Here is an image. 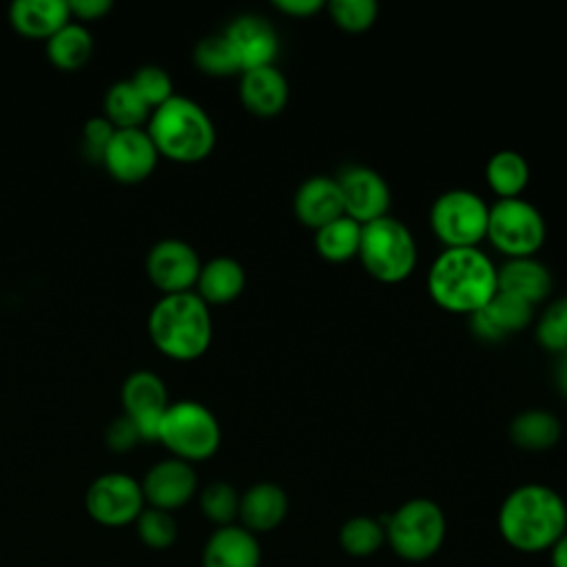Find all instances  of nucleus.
Segmentation results:
<instances>
[{
    "label": "nucleus",
    "mask_w": 567,
    "mask_h": 567,
    "mask_svg": "<svg viewBox=\"0 0 567 567\" xmlns=\"http://www.w3.org/2000/svg\"><path fill=\"white\" fill-rule=\"evenodd\" d=\"M496 525L509 547L536 554L567 532V503L547 485L525 483L503 498Z\"/></svg>",
    "instance_id": "obj_1"
},
{
    "label": "nucleus",
    "mask_w": 567,
    "mask_h": 567,
    "mask_svg": "<svg viewBox=\"0 0 567 567\" xmlns=\"http://www.w3.org/2000/svg\"><path fill=\"white\" fill-rule=\"evenodd\" d=\"M425 286L439 308L472 317L498 292L496 266L481 248H445L432 261Z\"/></svg>",
    "instance_id": "obj_2"
},
{
    "label": "nucleus",
    "mask_w": 567,
    "mask_h": 567,
    "mask_svg": "<svg viewBox=\"0 0 567 567\" xmlns=\"http://www.w3.org/2000/svg\"><path fill=\"white\" fill-rule=\"evenodd\" d=\"M148 337L153 346L168 359H199L213 339L210 310L193 290L164 295L151 308Z\"/></svg>",
    "instance_id": "obj_3"
},
{
    "label": "nucleus",
    "mask_w": 567,
    "mask_h": 567,
    "mask_svg": "<svg viewBox=\"0 0 567 567\" xmlns=\"http://www.w3.org/2000/svg\"><path fill=\"white\" fill-rule=\"evenodd\" d=\"M146 133L159 155L179 164L206 159L217 140L208 113L195 100L184 95H173L162 106L153 109Z\"/></svg>",
    "instance_id": "obj_4"
},
{
    "label": "nucleus",
    "mask_w": 567,
    "mask_h": 567,
    "mask_svg": "<svg viewBox=\"0 0 567 567\" xmlns=\"http://www.w3.org/2000/svg\"><path fill=\"white\" fill-rule=\"evenodd\" d=\"M357 257L377 281L399 284L412 275L419 261V248L412 230L396 217L385 215L361 228Z\"/></svg>",
    "instance_id": "obj_5"
},
{
    "label": "nucleus",
    "mask_w": 567,
    "mask_h": 567,
    "mask_svg": "<svg viewBox=\"0 0 567 567\" xmlns=\"http://www.w3.org/2000/svg\"><path fill=\"white\" fill-rule=\"evenodd\" d=\"M385 543L410 563L432 558L445 540V514L430 498H410L383 520Z\"/></svg>",
    "instance_id": "obj_6"
},
{
    "label": "nucleus",
    "mask_w": 567,
    "mask_h": 567,
    "mask_svg": "<svg viewBox=\"0 0 567 567\" xmlns=\"http://www.w3.org/2000/svg\"><path fill=\"white\" fill-rule=\"evenodd\" d=\"M157 441L179 461L197 463L210 458L221 443L215 414L197 401H177L166 408Z\"/></svg>",
    "instance_id": "obj_7"
},
{
    "label": "nucleus",
    "mask_w": 567,
    "mask_h": 567,
    "mask_svg": "<svg viewBox=\"0 0 567 567\" xmlns=\"http://www.w3.org/2000/svg\"><path fill=\"white\" fill-rule=\"evenodd\" d=\"M545 235V217L532 202L512 197L489 206L485 239L507 259L534 257L543 248Z\"/></svg>",
    "instance_id": "obj_8"
},
{
    "label": "nucleus",
    "mask_w": 567,
    "mask_h": 567,
    "mask_svg": "<svg viewBox=\"0 0 567 567\" xmlns=\"http://www.w3.org/2000/svg\"><path fill=\"white\" fill-rule=\"evenodd\" d=\"M487 202L467 188H450L430 206V228L445 248H478L487 235Z\"/></svg>",
    "instance_id": "obj_9"
},
{
    "label": "nucleus",
    "mask_w": 567,
    "mask_h": 567,
    "mask_svg": "<svg viewBox=\"0 0 567 567\" xmlns=\"http://www.w3.org/2000/svg\"><path fill=\"white\" fill-rule=\"evenodd\" d=\"M146 507L142 485L124 472H106L97 476L84 494L89 518L102 527H126L137 520Z\"/></svg>",
    "instance_id": "obj_10"
},
{
    "label": "nucleus",
    "mask_w": 567,
    "mask_h": 567,
    "mask_svg": "<svg viewBox=\"0 0 567 567\" xmlns=\"http://www.w3.org/2000/svg\"><path fill=\"white\" fill-rule=\"evenodd\" d=\"M337 184L343 199V213L361 226L390 215V186L381 173L370 166H346L337 175Z\"/></svg>",
    "instance_id": "obj_11"
},
{
    "label": "nucleus",
    "mask_w": 567,
    "mask_h": 567,
    "mask_svg": "<svg viewBox=\"0 0 567 567\" xmlns=\"http://www.w3.org/2000/svg\"><path fill=\"white\" fill-rule=\"evenodd\" d=\"M124 416L133 421L142 441H157L168 394L164 381L151 370H135L122 383Z\"/></svg>",
    "instance_id": "obj_12"
},
{
    "label": "nucleus",
    "mask_w": 567,
    "mask_h": 567,
    "mask_svg": "<svg viewBox=\"0 0 567 567\" xmlns=\"http://www.w3.org/2000/svg\"><path fill=\"white\" fill-rule=\"evenodd\" d=\"M202 261L195 248L182 239L157 241L146 257L148 279L164 295L190 292L197 284Z\"/></svg>",
    "instance_id": "obj_13"
},
{
    "label": "nucleus",
    "mask_w": 567,
    "mask_h": 567,
    "mask_svg": "<svg viewBox=\"0 0 567 567\" xmlns=\"http://www.w3.org/2000/svg\"><path fill=\"white\" fill-rule=\"evenodd\" d=\"M159 153L142 128H115L102 164L111 173L113 179L122 184L144 182L157 166Z\"/></svg>",
    "instance_id": "obj_14"
},
{
    "label": "nucleus",
    "mask_w": 567,
    "mask_h": 567,
    "mask_svg": "<svg viewBox=\"0 0 567 567\" xmlns=\"http://www.w3.org/2000/svg\"><path fill=\"white\" fill-rule=\"evenodd\" d=\"M140 485L148 507L173 514L193 501L197 492V474L190 463L171 456L148 467Z\"/></svg>",
    "instance_id": "obj_15"
},
{
    "label": "nucleus",
    "mask_w": 567,
    "mask_h": 567,
    "mask_svg": "<svg viewBox=\"0 0 567 567\" xmlns=\"http://www.w3.org/2000/svg\"><path fill=\"white\" fill-rule=\"evenodd\" d=\"M233 53L237 58L239 71H250L259 66L275 64L279 51V38L275 27L261 16H239L224 31Z\"/></svg>",
    "instance_id": "obj_16"
},
{
    "label": "nucleus",
    "mask_w": 567,
    "mask_h": 567,
    "mask_svg": "<svg viewBox=\"0 0 567 567\" xmlns=\"http://www.w3.org/2000/svg\"><path fill=\"white\" fill-rule=\"evenodd\" d=\"M292 210L295 217L310 230H317L346 215L337 177L312 175L303 179L292 195Z\"/></svg>",
    "instance_id": "obj_17"
},
{
    "label": "nucleus",
    "mask_w": 567,
    "mask_h": 567,
    "mask_svg": "<svg viewBox=\"0 0 567 567\" xmlns=\"http://www.w3.org/2000/svg\"><path fill=\"white\" fill-rule=\"evenodd\" d=\"M261 547L252 532L233 523L217 527L204 549L202 567H259Z\"/></svg>",
    "instance_id": "obj_18"
},
{
    "label": "nucleus",
    "mask_w": 567,
    "mask_h": 567,
    "mask_svg": "<svg viewBox=\"0 0 567 567\" xmlns=\"http://www.w3.org/2000/svg\"><path fill=\"white\" fill-rule=\"evenodd\" d=\"M288 80L275 64L244 71L239 78V100L252 115H279L288 104Z\"/></svg>",
    "instance_id": "obj_19"
},
{
    "label": "nucleus",
    "mask_w": 567,
    "mask_h": 567,
    "mask_svg": "<svg viewBox=\"0 0 567 567\" xmlns=\"http://www.w3.org/2000/svg\"><path fill=\"white\" fill-rule=\"evenodd\" d=\"M534 319V306L505 292H496L485 308L470 317L472 330L485 341H501L523 328Z\"/></svg>",
    "instance_id": "obj_20"
},
{
    "label": "nucleus",
    "mask_w": 567,
    "mask_h": 567,
    "mask_svg": "<svg viewBox=\"0 0 567 567\" xmlns=\"http://www.w3.org/2000/svg\"><path fill=\"white\" fill-rule=\"evenodd\" d=\"M496 284L498 292L523 299L536 308L551 292V272L536 257L507 259L496 268Z\"/></svg>",
    "instance_id": "obj_21"
},
{
    "label": "nucleus",
    "mask_w": 567,
    "mask_h": 567,
    "mask_svg": "<svg viewBox=\"0 0 567 567\" xmlns=\"http://www.w3.org/2000/svg\"><path fill=\"white\" fill-rule=\"evenodd\" d=\"M288 496L275 483H255L239 496V520L252 534L270 532L284 523Z\"/></svg>",
    "instance_id": "obj_22"
},
{
    "label": "nucleus",
    "mask_w": 567,
    "mask_h": 567,
    "mask_svg": "<svg viewBox=\"0 0 567 567\" xmlns=\"http://www.w3.org/2000/svg\"><path fill=\"white\" fill-rule=\"evenodd\" d=\"M11 27L31 40H49L66 22H71L64 0H16L9 7Z\"/></svg>",
    "instance_id": "obj_23"
},
{
    "label": "nucleus",
    "mask_w": 567,
    "mask_h": 567,
    "mask_svg": "<svg viewBox=\"0 0 567 567\" xmlns=\"http://www.w3.org/2000/svg\"><path fill=\"white\" fill-rule=\"evenodd\" d=\"M246 286L244 266L233 257H215L199 268L197 297L210 306H224L235 301Z\"/></svg>",
    "instance_id": "obj_24"
},
{
    "label": "nucleus",
    "mask_w": 567,
    "mask_h": 567,
    "mask_svg": "<svg viewBox=\"0 0 567 567\" xmlns=\"http://www.w3.org/2000/svg\"><path fill=\"white\" fill-rule=\"evenodd\" d=\"M560 421L547 410H525L509 423V439L527 452L551 450L560 441Z\"/></svg>",
    "instance_id": "obj_25"
},
{
    "label": "nucleus",
    "mask_w": 567,
    "mask_h": 567,
    "mask_svg": "<svg viewBox=\"0 0 567 567\" xmlns=\"http://www.w3.org/2000/svg\"><path fill=\"white\" fill-rule=\"evenodd\" d=\"M485 182L498 199L520 197L529 184V164L516 151H498L485 164Z\"/></svg>",
    "instance_id": "obj_26"
},
{
    "label": "nucleus",
    "mask_w": 567,
    "mask_h": 567,
    "mask_svg": "<svg viewBox=\"0 0 567 567\" xmlns=\"http://www.w3.org/2000/svg\"><path fill=\"white\" fill-rule=\"evenodd\" d=\"M93 53V38L80 22H66L47 40L49 60L62 71H75L89 62Z\"/></svg>",
    "instance_id": "obj_27"
},
{
    "label": "nucleus",
    "mask_w": 567,
    "mask_h": 567,
    "mask_svg": "<svg viewBox=\"0 0 567 567\" xmlns=\"http://www.w3.org/2000/svg\"><path fill=\"white\" fill-rule=\"evenodd\" d=\"M361 228L363 226L359 221L341 215L315 230V248L326 261H348L359 255Z\"/></svg>",
    "instance_id": "obj_28"
},
{
    "label": "nucleus",
    "mask_w": 567,
    "mask_h": 567,
    "mask_svg": "<svg viewBox=\"0 0 567 567\" xmlns=\"http://www.w3.org/2000/svg\"><path fill=\"white\" fill-rule=\"evenodd\" d=\"M104 117L113 128H142V122L151 117V109L137 95L128 80L115 82L104 95Z\"/></svg>",
    "instance_id": "obj_29"
},
{
    "label": "nucleus",
    "mask_w": 567,
    "mask_h": 567,
    "mask_svg": "<svg viewBox=\"0 0 567 567\" xmlns=\"http://www.w3.org/2000/svg\"><path fill=\"white\" fill-rule=\"evenodd\" d=\"M385 543L383 523L370 516H352L339 529V545L357 558L372 556Z\"/></svg>",
    "instance_id": "obj_30"
},
{
    "label": "nucleus",
    "mask_w": 567,
    "mask_h": 567,
    "mask_svg": "<svg viewBox=\"0 0 567 567\" xmlns=\"http://www.w3.org/2000/svg\"><path fill=\"white\" fill-rule=\"evenodd\" d=\"M193 60L202 73L213 78H228L241 73L233 47L228 44L224 33L202 38L193 51Z\"/></svg>",
    "instance_id": "obj_31"
},
{
    "label": "nucleus",
    "mask_w": 567,
    "mask_h": 567,
    "mask_svg": "<svg viewBox=\"0 0 567 567\" xmlns=\"http://www.w3.org/2000/svg\"><path fill=\"white\" fill-rule=\"evenodd\" d=\"M137 538L148 549H168L177 540V523L171 512L157 509V507H144L137 520L133 523Z\"/></svg>",
    "instance_id": "obj_32"
},
{
    "label": "nucleus",
    "mask_w": 567,
    "mask_h": 567,
    "mask_svg": "<svg viewBox=\"0 0 567 567\" xmlns=\"http://www.w3.org/2000/svg\"><path fill=\"white\" fill-rule=\"evenodd\" d=\"M199 509L217 527L233 525L239 518V494L230 483H208L199 492Z\"/></svg>",
    "instance_id": "obj_33"
},
{
    "label": "nucleus",
    "mask_w": 567,
    "mask_h": 567,
    "mask_svg": "<svg viewBox=\"0 0 567 567\" xmlns=\"http://www.w3.org/2000/svg\"><path fill=\"white\" fill-rule=\"evenodd\" d=\"M330 20L346 33L368 31L379 16V4L374 0H330L326 2Z\"/></svg>",
    "instance_id": "obj_34"
},
{
    "label": "nucleus",
    "mask_w": 567,
    "mask_h": 567,
    "mask_svg": "<svg viewBox=\"0 0 567 567\" xmlns=\"http://www.w3.org/2000/svg\"><path fill=\"white\" fill-rule=\"evenodd\" d=\"M536 339L545 350L567 352V297L551 301L543 310L536 323Z\"/></svg>",
    "instance_id": "obj_35"
},
{
    "label": "nucleus",
    "mask_w": 567,
    "mask_h": 567,
    "mask_svg": "<svg viewBox=\"0 0 567 567\" xmlns=\"http://www.w3.org/2000/svg\"><path fill=\"white\" fill-rule=\"evenodd\" d=\"M128 82L133 84V89L137 91V95L146 102V106L151 111L173 97L171 75L162 66H155V64L140 66Z\"/></svg>",
    "instance_id": "obj_36"
},
{
    "label": "nucleus",
    "mask_w": 567,
    "mask_h": 567,
    "mask_svg": "<svg viewBox=\"0 0 567 567\" xmlns=\"http://www.w3.org/2000/svg\"><path fill=\"white\" fill-rule=\"evenodd\" d=\"M113 133H115V128L106 117H93L84 124L82 148L91 162H102Z\"/></svg>",
    "instance_id": "obj_37"
},
{
    "label": "nucleus",
    "mask_w": 567,
    "mask_h": 567,
    "mask_svg": "<svg viewBox=\"0 0 567 567\" xmlns=\"http://www.w3.org/2000/svg\"><path fill=\"white\" fill-rule=\"evenodd\" d=\"M104 439H106V447L113 450V452H117V454L133 450V447L142 441L137 427H135L133 421L126 419L124 414H122L120 419H115V421L106 427V436H104Z\"/></svg>",
    "instance_id": "obj_38"
},
{
    "label": "nucleus",
    "mask_w": 567,
    "mask_h": 567,
    "mask_svg": "<svg viewBox=\"0 0 567 567\" xmlns=\"http://www.w3.org/2000/svg\"><path fill=\"white\" fill-rule=\"evenodd\" d=\"M66 4H69V13L75 16L78 20H82V22L100 20L113 7L111 0H69Z\"/></svg>",
    "instance_id": "obj_39"
},
{
    "label": "nucleus",
    "mask_w": 567,
    "mask_h": 567,
    "mask_svg": "<svg viewBox=\"0 0 567 567\" xmlns=\"http://www.w3.org/2000/svg\"><path fill=\"white\" fill-rule=\"evenodd\" d=\"M272 7L290 18H312L326 9L323 0H272Z\"/></svg>",
    "instance_id": "obj_40"
},
{
    "label": "nucleus",
    "mask_w": 567,
    "mask_h": 567,
    "mask_svg": "<svg viewBox=\"0 0 567 567\" xmlns=\"http://www.w3.org/2000/svg\"><path fill=\"white\" fill-rule=\"evenodd\" d=\"M551 567H567V532L549 547Z\"/></svg>",
    "instance_id": "obj_41"
},
{
    "label": "nucleus",
    "mask_w": 567,
    "mask_h": 567,
    "mask_svg": "<svg viewBox=\"0 0 567 567\" xmlns=\"http://www.w3.org/2000/svg\"><path fill=\"white\" fill-rule=\"evenodd\" d=\"M558 388L567 396V352H563V359L558 363Z\"/></svg>",
    "instance_id": "obj_42"
}]
</instances>
